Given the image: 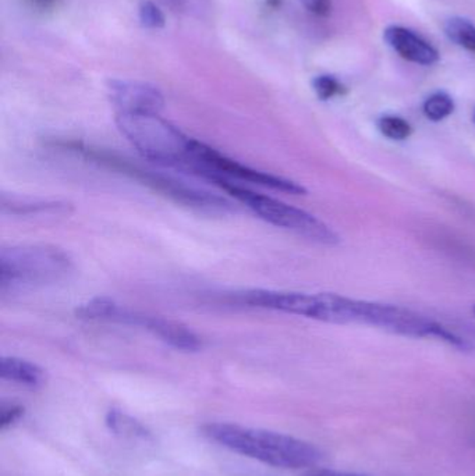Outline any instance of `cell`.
Here are the masks:
<instances>
[{"label": "cell", "mask_w": 475, "mask_h": 476, "mask_svg": "<svg viewBox=\"0 0 475 476\" xmlns=\"http://www.w3.org/2000/svg\"><path fill=\"white\" fill-rule=\"evenodd\" d=\"M203 435L231 453L282 470L314 467L322 460V453L312 443L272 430L216 422L204 426Z\"/></svg>", "instance_id": "obj_1"}, {"label": "cell", "mask_w": 475, "mask_h": 476, "mask_svg": "<svg viewBox=\"0 0 475 476\" xmlns=\"http://www.w3.org/2000/svg\"><path fill=\"white\" fill-rule=\"evenodd\" d=\"M116 123L148 161L171 168H193L196 139L188 138L159 113H118Z\"/></svg>", "instance_id": "obj_2"}, {"label": "cell", "mask_w": 475, "mask_h": 476, "mask_svg": "<svg viewBox=\"0 0 475 476\" xmlns=\"http://www.w3.org/2000/svg\"><path fill=\"white\" fill-rule=\"evenodd\" d=\"M73 262L66 251L48 244H31L2 249L0 290H26L57 283L71 275Z\"/></svg>", "instance_id": "obj_3"}, {"label": "cell", "mask_w": 475, "mask_h": 476, "mask_svg": "<svg viewBox=\"0 0 475 476\" xmlns=\"http://www.w3.org/2000/svg\"><path fill=\"white\" fill-rule=\"evenodd\" d=\"M213 183L218 184L231 196H235L241 204H245L250 211H253L266 223L293 231L298 236L323 244V246H336L339 243V236L317 216L311 215L310 212L288 205L279 199L255 193L246 187L238 186L235 181L215 180Z\"/></svg>", "instance_id": "obj_4"}, {"label": "cell", "mask_w": 475, "mask_h": 476, "mask_svg": "<svg viewBox=\"0 0 475 476\" xmlns=\"http://www.w3.org/2000/svg\"><path fill=\"white\" fill-rule=\"evenodd\" d=\"M191 171H196L201 176L210 179L211 181L243 180L265 187V188L275 189L280 193L292 194V196H304L307 193V189L296 181L248 168L196 139L194 142Z\"/></svg>", "instance_id": "obj_5"}, {"label": "cell", "mask_w": 475, "mask_h": 476, "mask_svg": "<svg viewBox=\"0 0 475 476\" xmlns=\"http://www.w3.org/2000/svg\"><path fill=\"white\" fill-rule=\"evenodd\" d=\"M96 158L111 164L112 168L131 174L138 180L144 181L153 188L158 189L161 193L166 194V196H171V198H175L176 201L186 204V205L211 212H226L230 209V204L226 199L212 196L206 191L193 188V187L184 186L180 181L173 180L171 177L161 176V174L153 173V171H141L133 164L126 163V162L113 158V156H105V154L101 156V154H96Z\"/></svg>", "instance_id": "obj_6"}, {"label": "cell", "mask_w": 475, "mask_h": 476, "mask_svg": "<svg viewBox=\"0 0 475 476\" xmlns=\"http://www.w3.org/2000/svg\"><path fill=\"white\" fill-rule=\"evenodd\" d=\"M123 325L140 326L151 331L154 336L168 344L171 347L184 353H196L203 347V341L191 329L183 323L162 316L144 315L127 309L124 313Z\"/></svg>", "instance_id": "obj_7"}, {"label": "cell", "mask_w": 475, "mask_h": 476, "mask_svg": "<svg viewBox=\"0 0 475 476\" xmlns=\"http://www.w3.org/2000/svg\"><path fill=\"white\" fill-rule=\"evenodd\" d=\"M109 96L118 113H159L165 106L162 92L146 82L111 81Z\"/></svg>", "instance_id": "obj_8"}, {"label": "cell", "mask_w": 475, "mask_h": 476, "mask_svg": "<svg viewBox=\"0 0 475 476\" xmlns=\"http://www.w3.org/2000/svg\"><path fill=\"white\" fill-rule=\"evenodd\" d=\"M241 303L276 313L315 319L318 294L288 293V291L251 290L241 294Z\"/></svg>", "instance_id": "obj_9"}, {"label": "cell", "mask_w": 475, "mask_h": 476, "mask_svg": "<svg viewBox=\"0 0 475 476\" xmlns=\"http://www.w3.org/2000/svg\"><path fill=\"white\" fill-rule=\"evenodd\" d=\"M385 39L397 54L414 63L431 66L439 59V54L434 46L420 38L419 35L403 27H389L385 31Z\"/></svg>", "instance_id": "obj_10"}, {"label": "cell", "mask_w": 475, "mask_h": 476, "mask_svg": "<svg viewBox=\"0 0 475 476\" xmlns=\"http://www.w3.org/2000/svg\"><path fill=\"white\" fill-rule=\"evenodd\" d=\"M0 376L7 382L24 386L29 388H39L45 385L46 376L44 369L29 361L16 358V356H4L0 361Z\"/></svg>", "instance_id": "obj_11"}, {"label": "cell", "mask_w": 475, "mask_h": 476, "mask_svg": "<svg viewBox=\"0 0 475 476\" xmlns=\"http://www.w3.org/2000/svg\"><path fill=\"white\" fill-rule=\"evenodd\" d=\"M2 208L4 212L9 209L17 215H38V213H66L69 212V204L59 201H37V199L13 198V196H2Z\"/></svg>", "instance_id": "obj_12"}, {"label": "cell", "mask_w": 475, "mask_h": 476, "mask_svg": "<svg viewBox=\"0 0 475 476\" xmlns=\"http://www.w3.org/2000/svg\"><path fill=\"white\" fill-rule=\"evenodd\" d=\"M445 32L450 41L475 54V26L469 20L454 17L447 20Z\"/></svg>", "instance_id": "obj_13"}, {"label": "cell", "mask_w": 475, "mask_h": 476, "mask_svg": "<svg viewBox=\"0 0 475 476\" xmlns=\"http://www.w3.org/2000/svg\"><path fill=\"white\" fill-rule=\"evenodd\" d=\"M454 102L445 92L431 95L424 104V114L432 121H440L454 113Z\"/></svg>", "instance_id": "obj_14"}, {"label": "cell", "mask_w": 475, "mask_h": 476, "mask_svg": "<svg viewBox=\"0 0 475 476\" xmlns=\"http://www.w3.org/2000/svg\"><path fill=\"white\" fill-rule=\"evenodd\" d=\"M378 129L387 138L403 141L412 136V126L397 116H384L378 121Z\"/></svg>", "instance_id": "obj_15"}, {"label": "cell", "mask_w": 475, "mask_h": 476, "mask_svg": "<svg viewBox=\"0 0 475 476\" xmlns=\"http://www.w3.org/2000/svg\"><path fill=\"white\" fill-rule=\"evenodd\" d=\"M140 21L144 27L151 29H163L166 24L165 14L159 9L158 4L151 0H143L138 9Z\"/></svg>", "instance_id": "obj_16"}, {"label": "cell", "mask_w": 475, "mask_h": 476, "mask_svg": "<svg viewBox=\"0 0 475 476\" xmlns=\"http://www.w3.org/2000/svg\"><path fill=\"white\" fill-rule=\"evenodd\" d=\"M312 87H314L318 98L322 99V101H328L342 91L340 82L332 76L317 77L312 82Z\"/></svg>", "instance_id": "obj_17"}, {"label": "cell", "mask_w": 475, "mask_h": 476, "mask_svg": "<svg viewBox=\"0 0 475 476\" xmlns=\"http://www.w3.org/2000/svg\"><path fill=\"white\" fill-rule=\"evenodd\" d=\"M22 415H24V408L19 404H4L2 410H0V426H2V430H6L9 426L19 422Z\"/></svg>", "instance_id": "obj_18"}, {"label": "cell", "mask_w": 475, "mask_h": 476, "mask_svg": "<svg viewBox=\"0 0 475 476\" xmlns=\"http://www.w3.org/2000/svg\"><path fill=\"white\" fill-rule=\"evenodd\" d=\"M301 4L315 16L328 17L332 13V0H300Z\"/></svg>", "instance_id": "obj_19"}, {"label": "cell", "mask_w": 475, "mask_h": 476, "mask_svg": "<svg viewBox=\"0 0 475 476\" xmlns=\"http://www.w3.org/2000/svg\"><path fill=\"white\" fill-rule=\"evenodd\" d=\"M29 4L36 9L42 10V12H46V10L54 9L57 4V0H29Z\"/></svg>", "instance_id": "obj_20"}, {"label": "cell", "mask_w": 475, "mask_h": 476, "mask_svg": "<svg viewBox=\"0 0 475 476\" xmlns=\"http://www.w3.org/2000/svg\"><path fill=\"white\" fill-rule=\"evenodd\" d=\"M310 476H342V473L329 472V471H323V472L312 473Z\"/></svg>", "instance_id": "obj_21"}, {"label": "cell", "mask_w": 475, "mask_h": 476, "mask_svg": "<svg viewBox=\"0 0 475 476\" xmlns=\"http://www.w3.org/2000/svg\"><path fill=\"white\" fill-rule=\"evenodd\" d=\"M266 4H268V6L271 7H278L280 4V0H268Z\"/></svg>", "instance_id": "obj_22"}, {"label": "cell", "mask_w": 475, "mask_h": 476, "mask_svg": "<svg viewBox=\"0 0 475 476\" xmlns=\"http://www.w3.org/2000/svg\"><path fill=\"white\" fill-rule=\"evenodd\" d=\"M472 119H474V121H475V111H474V117H472Z\"/></svg>", "instance_id": "obj_23"}, {"label": "cell", "mask_w": 475, "mask_h": 476, "mask_svg": "<svg viewBox=\"0 0 475 476\" xmlns=\"http://www.w3.org/2000/svg\"><path fill=\"white\" fill-rule=\"evenodd\" d=\"M474 313H475V308H474Z\"/></svg>", "instance_id": "obj_24"}]
</instances>
